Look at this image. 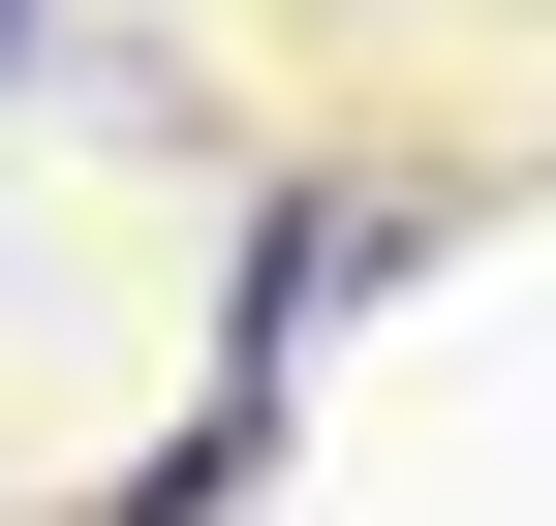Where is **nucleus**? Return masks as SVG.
I'll list each match as a JSON object with an SVG mask.
<instances>
[{
  "instance_id": "nucleus-1",
  "label": "nucleus",
  "mask_w": 556,
  "mask_h": 526,
  "mask_svg": "<svg viewBox=\"0 0 556 526\" xmlns=\"http://www.w3.org/2000/svg\"><path fill=\"white\" fill-rule=\"evenodd\" d=\"M0 62H31V0H0Z\"/></svg>"
}]
</instances>
